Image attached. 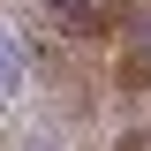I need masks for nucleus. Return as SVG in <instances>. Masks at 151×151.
<instances>
[{
    "mask_svg": "<svg viewBox=\"0 0 151 151\" xmlns=\"http://www.w3.org/2000/svg\"><path fill=\"white\" fill-rule=\"evenodd\" d=\"M151 0H38V15L60 30V45H91V38H113L121 23H136Z\"/></svg>",
    "mask_w": 151,
    "mask_h": 151,
    "instance_id": "1",
    "label": "nucleus"
}]
</instances>
